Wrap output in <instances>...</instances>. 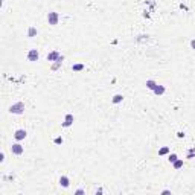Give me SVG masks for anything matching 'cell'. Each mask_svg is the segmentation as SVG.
I'll return each mask as SVG.
<instances>
[{"mask_svg":"<svg viewBox=\"0 0 195 195\" xmlns=\"http://www.w3.org/2000/svg\"><path fill=\"white\" fill-rule=\"evenodd\" d=\"M162 194H163V195H169V194H171V191H168V189H165V191H163Z\"/></svg>","mask_w":195,"mask_h":195,"instance_id":"7402d4cb","label":"cell"},{"mask_svg":"<svg viewBox=\"0 0 195 195\" xmlns=\"http://www.w3.org/2000/svg\"><path fill=\"white\" fill-rule=\"evenodd\" d=\"M59 185H61L63 187H69V185H70V180H69V177L61 175V177H59Z\"/></svg>","mask_w":195,"mask_h":195,"instance_id":"ba28073f","label":"cell"},{"mask_svg":"<svg viewBox=\"0 0 195 195\" xmlns=\"http://www.w3.org/2000/svg\"><path fill=\"white\" fill-rule=\"evenodd\" d=\"M75 194H76V195H82V194H84V191H82V189H78Z\"/></svg>","mask_w":195,"mask_h":195,"instance_id":"ffe728a7","label":"cell"},{"mask_svg":"<svg viewBox=\"0 0 195 195\" xmlns=\"http://www.w3.org/2000/svg\"><path fill=\"white\" fill-rule=\"evenodd\" d=\"M0 162H5V152H2V154H0Z\"/></svg>","mask_w":195,"mask_h":195,"instance_id":"d6986e66","label":"cell"},{"mask_svg":"<svg viewBox=\"0 0 195 195\" xmlns=\"http://www.w3.org/2000/svg\"><path fill=\"white\" fill-rule=\"evenodd\" d=\"M63 59H64V57L61 55V57H59V58L57 59V61H55V64H53V66H52V70H57V69H58V67H59V66H61V64H63Z\"/></svg>","mask_w":195,"mask_h":195,"instance_id":"8fae6325","label":"cell"},{"mask_svg":"<svg viewBox=\"0 0 195 195\" xmlns=\"http://www.w3.org/2000/svg\"><path fill=\"white\" fill-rule=\"evenodd\" d=\"M165 92H166L165 85H157L156 89H154V93H156V95H159V96H162V95H163Z\"/></svg>","mask_w":195,"mask_h":195,"instance_id":"9c48e42d","label":"cell"},{"mask_svg":"<svg viewBox=\"0 0 195 195\" xmlns=\"http://www.w3.org/2000/svg\"><path fill=\"white\" fill-rule=\"evenodd\" d=\"M172 165H174V169H180V168H183V160H178L177 159Z\"/></svg>","mask_w":195,"mask_h":195,"instance_id":"5bb4252c","label":"cell"},{"mask_svg":"<svg viewBox=\"0 0 195 195\" xmlns=\"http://www.w3.org/2000/svg\"><path fill=\"white\" fill-rule=\"evenodd\" d=\"M168 152H169V148L163 146V148H160V150H159V156H165V154H168Z\"/></svg>","mask_w":195,"mask_h":195,"instance_id":"2e32d148","label":"cell"},{"mask_svg":"<svg viewBox=\"0 0 195 195\" xmlns=\"http://www.w3.org/2000/svg\"><path fill=\"white\" fill-rule=\"evenodd\" d=\"M84 67H85L84 64H73L72 66V70L73 72H81V70H84Z\"/></svg>","mask_w":195,"mask_h":195,"instance_id":"7c38bea8","label":"cell"},{"mask_svg":"<svg viewBox=\"0 0 195 195\" xmlns=\"http://www.w3.org/2000/svg\"><path fill=\"white\" fill-rule=\"evenodd\" d=\"M38 58H40V53H38L37 49H31V50L28 52V61L35 63V61H38Z\"/></svg>","mask_w":195,"mask_h":195,"instance_id":"3957f363","label":"cell"},{"mask_svg":"<svg viewBox=\"0 0 195 195\" xmlns=\"http://www.w3.org/2000/svg\"><path fill=\"white\" fill-rule=\"evenodd\" d=\"M157 85H159V84H157L156 81H152V79H148V81H146V87H148L150 90H152V92H154V89H156Z\"/></svg>","mask_w":195,"mask_h":195,"instance_id":"30bf717a","label":"cell"},{"mask_svg":"<svg viewBox=\"0 0 195 195\" xmlns=\"http://www.w3.org/2000/svg\"><path fill=\"white\" fill-rule=\"evenodd\" d=\"M63 142H64L63 137H57L55 140H53V143H55V145H63Z\"/></svg>","mask_w":195,"mask_h":195,"instance_id":"ac0fdd59","label":"cell"},{"mask_svg":"<svg viewBox=\"0 0 195 195\" xmlns=\"http://www.w3.org/2000/svg\"><path fill=\"white\" fill-rule=\"evenodd\" d=\"M59 57H61V55H59L58 50H52L50 53H48V61H57Z\"/></svg>","mask_w":195,"mask_h":195,"instance_id":"52a82bcc","label":"cell"},{"mask_svg":"<svg viewBox=\"0 0 195 195\" xmlns=\"http://www.w3.org/2000/svg\"><path fill=\"white\" fill-rule=\"evenodd\" d=\"M73 120H75V117H73V114H66L64 122H63V127H64V128H67V127H70V125L73 124Z\"/></svg>","mask_w":195,"mask_h":195,"instance_id":"8992f818","label":"cell"},{"mask_svg":"<svg viewBox=\"0 0 195 195\" xmlns=\"http://www.w3.org/2000/svg\"><path fill=\"white\" fill-rule=\"evenodd\" d=\"M191 48L195 50V40H192V41H191Z\"/></svg>","mask_w":195,"mask_h":195,"instance_id":"44dd1931","label":"cell"},{"mask_svg":"<svg viewBox=\"0 0 195 195\" xmlns=\"http://www.w3.org/2000/svg\"><path fill=\"white\" fill-rule=\"evenodd\" d=\"M48 22L52 26H57L58 22H59V14H58V12H49V14H48Z\"/></svg>","mask_w":195,"mask_h":195,"instance_id":"7a4b0ae2","label":"cell"},{"mask_svg":"<svg viewBox=\"0 0 195 195\" xmlns=\"http://www.w3.org/2000/svg\"><path fill=\"white\" fill-rule=\"evenodd\" d=\"M177 159H178V157H177V154H169V157H168V160H169L171 163H174Z\"/></svg>","mask_w":195,"mask_h":195,"instance_id":"e0dca14e","label":"cell"},{"mask_svg":"<svg viewBox=\"0 0 195 195\" xmlns=\"http://www.w3.org/2000/svg\"><path fill=\"white\" fill-rule=\"evenodd\" d=\"M26 136H28V133H26V130H17L15 133H14V137H15V140H23V139H26Z\"/></svg>","mask_w":195,"mask_h":195,"instance_id":"5b68a950","label":"cell"},{"mask_svg":"<svg viewBox=\"0 0 195 195\" xmlns=\"http://www.w3.org/2000/svg\"><path fill=\"white\" fill-rule=\"evenodd\" d=\"M122 99H124L122 95H114L111 101H113V104H119V102H122Z\"/></svg>","mask_w":195,"mask_h":195,"instance_id":"4fadbf2b","label":"cell"},{"mask_svg":"<svg viewBox=\"0 0 195 195\" xmlns=\"http://www.w3.org/2000/svg\"><path fill=\"white\" fill-rule=\"evenodd\" d=\"M35 35H37V29L31 26V28L28 29V37H29V38H32V37H35Z\"/></svg>","mask_w":195,"mask_h":195,"instance_id":"9a60e30c","label":"cell"},{"mask_svg":"<svg viewBox=\"0 0 195 195\" xmlns=\"http://www.w3.org/2000/svg\"><path fill=\"white\" fill-rule=\"evenodd\" d=\"M11 152L15 154V156H22V154L24 152V148L20 145V143H14V145L11 146Z\"/></svg>","mask_w":195,"mask_h":195,"instance_id":"277c9868","label":"cell"},{"mask_svg":"<svg viewBox=\"0 0 195 195\" xmlns=\"http://www.w3.org/2000/svg\"><path fill=\"white\" fill-rule=\"evenodd\" d=\"M24 104L23 102H15V104H12L11 107H9V113H12V114H22L23 111H24Z\"/></svg>","mask_w":195,"mask_h":195,"instance_id":"6da1fadb","label":"cell"}]
</instances>
